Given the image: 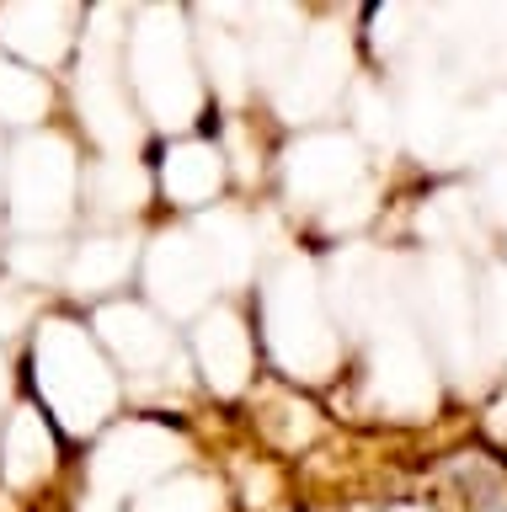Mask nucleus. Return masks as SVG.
Wrapping results in <instances>:
<instances>
[{"instance_id":"nucleus-2","label":"nucleus","mask_w":507,"mask_h":512,"mask_svg":"<svg viewBox=\"0 0 507 512\" xmlns=\"http://www.w3.org/2000/svg\"><path fill=\"white\" fill-rule=\"evenodd\" d=\"M502 512H507V507H502Z\"/></svg>"},{"instance_id":"nucleus-1","label":"nucleus","mask_w":507,"mask_h":512,"mask_svg":"<svg viewBox=\"0 0 507 512\" xmlns=\"http://www.w3.org/2000/svg\"><path fill=\"white\" fill-rule=\"evenodd\" d=\"M374 512H433L427 502H379Z\"/></svg>"},{"instance_id":"nucleus-3","label":"nucleus","mask_w":507,"mask_h":512,"mask_svg":"<svg viewBox=\"0 0 507 512\" xmlns=\"http://www.w3.org/2000/svg\"><path fill=\"white\" fill-rule=\"evenodd\" d=\"M294 512H299V507H294Z\"/></svg>"}]
</instances>
